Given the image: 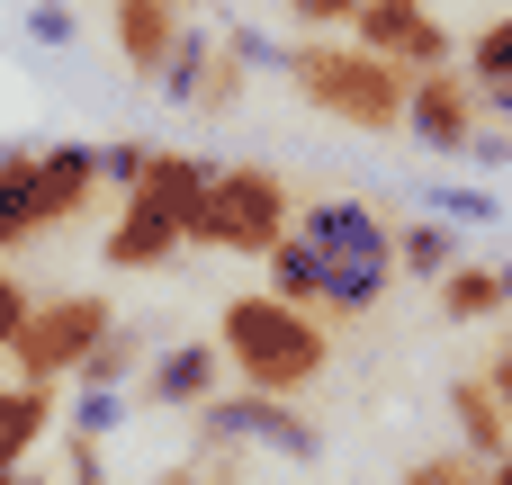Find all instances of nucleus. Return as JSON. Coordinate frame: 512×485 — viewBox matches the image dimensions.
I'll list each match as a JSON object with an SVG mask.
<instances>
[{"instance_id": "nucleus-6", "label": "nucleus", "mask_w": 512, "mask_h": 485, "mask_svg": "<svg viewBox=\"0 0 512 485\" xmlns=\"http://www.w3.org/2000/svg\"><path fill=\"white\" fill-rule=\"evenodd\" d=\"M351 27H360L369 54H405V63H441L450 54V36H441V18L423 0H360Z\"/></svg>"}, {"instance_id": "nucleus-4", "label": "nucleus", "mask_w": 512, "mask_h": 485, "mask_svg": "<svg viewBox=\"0 0 512 485\" xmlns=\"http://www.w3.org/2000/svg\"><path fill=\"white\" fill-rule=\"evenodd\" d=\"M189 243H216V252H270L279 234H288V198H279V180L270 171H216L207 189H198V207H189V225H180Z\"/></svg>"}, {"instance_id": "nucleus-26", "label": "nucleus", "mask_w": 512, "mask_h": 485, "mask_svg": "<svg viewBox=\"0 0 512 485\" xmlns=\"http://www.w3.org/2000/svg\"><path fill=\"white\" fill-rule=\"evenodd\" d=\"M234 468H189V477H171V485H225Z\"/></svg>"}, {"instance_id": "nucleus-21", "label": "nucleus", "mask_w": 512, "mask_h": 485, "mask_svg": "<svg viewBox=\"0 0 512 485\" xmlns=\"http://www.w3.org/2000/svg\"><path fill=\"white\" fill-rule=\"evenodd\" d=\"M477 63H486V81H512V18L486 36V45H477Z\"/></svg>"}, {"instance_id": "nucleus-5", "label": "nucleus", "mask_w": 512, "mask_h": 485, "mask_svg": "<svg viewBox=\"0 0 512 485\" xmlns=\"http://www.w3.org/2000/svg\"><path fill=\"white\" fill-rule=\"evenodd\" d=\"M117 315L99 306V297H54V306H27V324H18V369H27V387H54V378H72L81 360H90V342L108 333Z\"/></svg>"}, {"instance_id": "nucleus-30", "label": "nucleus", "mask_w": 512, "mask_h": 485, "mask_svg": "<svg viewBox=\"0 0 512 485\" xmlns=\"http://www.w3.org/2000/svg\"><path fill=\"white\" fill-rule=\"evenodd\" d=\"M0 485H27V477H0Z\"/></svg>"}, {"instance_id": "nucleus-8", "label": "nucleus", "mask_w": 512, "mask_h": 485, "mask_svg": "<svg viewBox=\"0 0 512 485\" xmlns=\"http://www.w3.org/2000/svg\"><path fill=\"white\" fill-rule=\"evenodd\" d=\"M171 252H180V216H171L162 198L135 189V207H126L117 234H108V270H162Z\"/></svg>"}, {"instance_id": "nucleus-23", "label": "nucleus", "mask_w": 512, "mask_h": 485, "mask_svg": "<svg viewBox=\"0 0 512 485\" xmlns=\"http://www.w3.org/2000/svg\"><path fill=\"white\" fill-rule=\"evenodd\" d=\"M18 324H27V297H18V279H9V270H0V351H9V342H18Z\"/></svg>"}, {"instance_id": "nucleus-9", "label": "nucleus", "mask_w": 512, "mask_h": 485, "mask_svg": "<svg viewBox=\"0 0 512 485\" xmlns=\"http://www.w3.org/2000/svg\"><path fill=\"white\" fill-rule=\"evenodd\" d=\"M90 189H99V153H90V144L36 153V216H45V225H54V216H81Z\"/></svg>"}, {"instance_id": "nucleus-1", "label": "nucleus", "mask_w": 512, "mask_h": 485, "mask_svg": "<svg viewBox=\"0 0 512 485\" xmlns=\"http://www.w3.org/2000/svg\"><path fill=\"white\" fill-rule=\"evenodd\" d=\"M270 297H288V306H342V315H360V306H378V288H387V270H396V243H387V225L360 207V198H324L297 234H279L270 252Z\"/></svg>"}, {"instance_id": "nucleus-3", "label": "nucleus", "mask_w": 512, "mask_h": 485, "mask_svg": "<svg viewBox=\"0 0 512 485\" xmlns=\"http://www.w3.org/2000/svg\"><path fill=\"white\" fill-rule=\"evenodd\" d=\"M297 90L315 99V108H333V117H351V126H369V135H387V126H405V81L387 72V54H351V45H306L297 63Z\"/></svg>"}, {"instance_id": "nucleus-22", "label": "nucleus", "mask_w": 512, "mask_h": 485, "mask_svg": "<svg viewBox=\"0 0 512 485\" xmlns=\"http://www.w3.org/2000/svg\"><path fill=\"white\" fill-rule=\"evenodd\" d=\"M198 72H207V99H198V108H234V81H243L234 54H225V63H198Z\"/></svg>"}, {"instance_id": "nucleus-16", "label": "nucleus", "mask_w": 512, "mask_h": 485, "mask_svg": "<svg viewBox=\"0 0 512 485\" xmlns=\"http://www.w3.org/2000/svg\"><path fill=\"white\" fill-rule=\"evenodd\" d=\"M45 432V387H0V468Z\"/></svg>"}, {"instance_id": "nucleus-15", "label": "nucleus", "mask_w": 512, "mask_h": 485, "mask_svg": "<svg viewBox=\"0 0 512 485\" xmlns=\"http://www.w3.org/2000/svg\"><path fill=\"white\" fill-rule=\"evenodd\" d=\"M450 405H459V432H468V450H477V459H495V450H504V405H495L477 378H468V387H450Z\"/></svg>"}, {"instance_id": "nucleus-7", "label": "nucleus", "mask_w": 512, "mask_h": 485, "mask_svg": "<svg viewBox=\"0 0 512 485\" xmlns=\"http://www.w3.org/2000/svg\"><path fill=\"white\" fill-rule=\"evenodd\" d=\"M207 432L216 441H270L288 459H315V432L279 405V396H234V405H207Z\"/></svg>"}, {"instance_id": "nucleus-27", "label": "nucleus", "mask_w": 512, "mask_h": 485, "mask_svg": "<svg viewBox=\"0 0 512 485\" xmlns=\"http://www.w3.org/2000/svg\"><path fill=\"white\" fill-rule=\"evenodd\" d=\"M495 387H504V414H512V342H504V360H495Z\"/></svg>"}, {"instance_id": "nucleus-14", "label": "nucleus", "mask_w": 512, "mask_h": 485, "mask_svg": "<svg viewBox=\"0 0 512 485\" xmlns=\"http://www.w3.org/2000/svg\"><path fill=\"white\" fill-rule=\"evenodd\" d=\"M45 216H36V153H0V243H18V234H36Z\"/></svg>"}, {"instance_id": "nucleus-13", "label": "nucleus", "mask_w": 512, "mask_h": 485, "mask_svg": "<svg viewBox=\"0 0 512 485\" xmlns=\"http://www.w3.org/2000/svg\"><path fill=\"white\" fill-rule=\"evenodd\" d=\"M207 387H216V351H207V342H180V351L153 369V387H144V396H153V405H198Z\"/></svg>"}, {"instance_id": "nucleus-31", "label": "nucleus", "mask_w": 512, "mask_h": 485, "mask_svg": "<svg viewBox=\"0 0 512 485\" xmlns=\"http://www.w3.org/2000/svg\"><path fill=\"white\" fill-rule=\"evenodd\" d=\"M0 477H9V468H0Z\"/></svg>"}, {"instance_id": "nucleus-19", "label": "nucleus", "mask_w": 512, "mask_h": 485, "mask_svg": "<svg viewBox=\"0 0 512 485\" xmlns=\"http://www.w3.org/2000/svg\"><path fill=\"white\" fill-rule=\"evenodd\" d=\"M198 63H207V27H189V36H171V54H162V72H171V90H180V99L198 90Z\"/></svg>"}, {"instance_id": "nucleus-11", "label": "nucleus", "mask_w": 512, "mask_h": 485, "mask_svg": "<svg viewBox=\"0 0 512 485\" xmlns=\"http://www.w3.org/2000/svg\"><path fill=\"white\" fill-rule=\"evenodd\" d=\"M171 0H117V45H126V63L135 72H153L162 54H171Z\"/></svg>"}, {"instance_id": "nucleus-17", "label": "nucleus", "mask_w": 512, "mask_h": 485, "mask_svg": "<svg viewBox=\"0 0 512 485\" xmlns=\"http://www.w3.org/2000/svg\"><path fill=\"white\" fill-rule=\"evenodd\" d=\"M495 306H504V279H495V270H450V288H441V315L477 324V315H495Z\"/></svg>"}, {"instance_id": "nucleus-25", "label": "nucleus", "mask_w": 512, "mask_h": 485, "mask_svg": "<svg viewBox=\"0 0 512 485\" xmlns=\"http://www.w3.org/2000/svg\"><path fill=\"white\" fill-rule=\"evenodd\" d=\"M72 36V9H36V45H63Z\"/></svg>"}, {"instance_id": "nucleus-2", "label": "nucleus", "mask_w": 512, "mask_h": 485, "mask_svg": "<svg viewBox=\"0 0 512 485\" xmlns=\"http://www.w3.org/2000/svg\"><path fill=\"white\" fill-rule=\"evenodd\" d=\"M225 351H234V369H243L261 396H288V387H306V378L324 369V333H315L288 297H234V306H225Z\"/></svg>"}, {"instance_id": "nucleus-28", "label": "nucleus", "mask_w": 512, "mask_h": 485, "mask_svg": "<svg viewBox=\"0 0 512 485\" xmlns=\"http://www.w3.org/2000/svg\"><path fill=\"white\" fill-rule=\"evenodd\" d=\"M486 485H512V450H495V477H486Z\"/></svg>"}, {"instance_id": "nucleus-12", "label": "nucleus", "mask_w": 512, "mask_h": 485, "mask_svg": "<svg viewBox=\"0 0 512 485\" xmlns=\"http://www.w3.org/2000/svg\"><path fill=\"white\" fill-rule=\"evenodd\" d=\"M126 189H144V198H162L180 225H189V207H198V189H207V171L198 162H180V153H144V171L126 180Z\"/></svg>"}, {"instance_id": "nucleus-20", "label": "nucleus", "mask_w": 512, "mask_h": 485, "mask_svg": "<svg viewBox=\"0 0 512 485\" xmlns=\"http://www.w3.org/2000/svg\"><path fill=\"white\" fill-rule=\"evenodd\" d=\"M405 485H486V468H477V459H423Z\"/></svg>"}, {"instance_id": "nucleus-10", "label": "nucleus", "mask_w": 512, "mask_h": 485, "mask_svg": "<svg viewBox=\"0 0 512 485\" xmlns=\"http://www.w3.org/2000/svg\"><path fill=\"white\" fill-rule=\"evenodd\" d=\"M405 117L423 126V144H441V153H459V144H477V108H468V90L459 81H423V90H405Z\"/></svg>"}, {"instance_id": "nucleus-18", "label": "nucleus", "mask_w": 512, "mask_h": 485, "mask_svg": "<svg viewBox=\"0 0 512 485\" xmlns=\"http://www.w3.org/2000/svg\"><path fill=\"white\" fill-rule=\"evenodd\" d=\"M387 243H396V261H405L414 279H441V270H450V234H441V225H414V234H387Z\"/></svg>"}, {"instance_id": "nucleus-24", "label": "nucleus", "mask_w": 512, "mask_h": 485, "mask_svg": "<svg viewBox=\"0 0 512 485\" xmlns=\"http://www.w3.org/2000/svg\"><path fill=\"white\" fill-rule=\"evenodd\" d=\"M288 9H297V18H315V27H333V18H351L360 0H288Z\"/></svg>"}, {"instance_id": "nucleus-29", "label": "nucleus", "mask_w": 512, "mask_h": 485, "mask_svg": "<svg viewBox=\"0 0 512 485\" xmlns=\"http://www.w3.org/2000/svg\"><path fill=\"white\" fill-rule=\"evenodd\" d=\"M495 108H504V117H512V90H504V99H495Z\"/></svg>"}]
</instances>
